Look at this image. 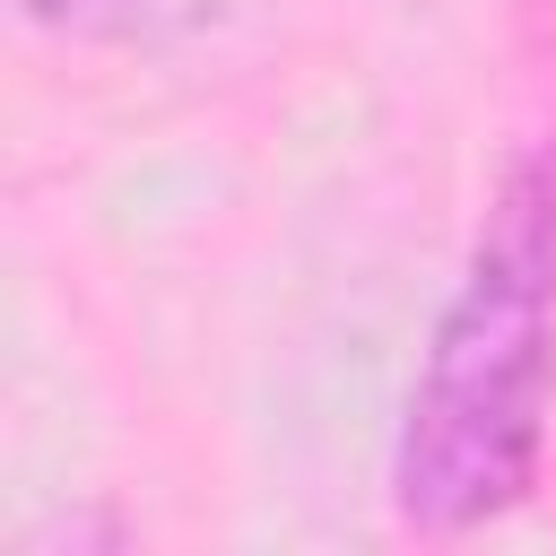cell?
<instances>
[{"label": "cell", "instance_id": "obj_1", "mask_svg": "<svg viewBox=\"0 0 556 556\" xmlns=\"http://www.w3.org/2000/svg\"><path fill=\"white\" fill-rule=\"evenodd\" d=\"M556 426V148H521L426 330L391 434V513L417 539H469L530 504Z\"/></svg>", "mask_w": 556, "mask_h": 556}, {"label": "cell", "instance_id": "obj_2", "mask_svg": "<svg viewBox=\"0 0 556 556\" xmlns=\"http://www.w3.org/2000/svg\"><path fill=\"white\" fill-rule=\"evenodd\" d=\"M17 17L78 43H156L165 26H182V0H17Z\"/></svg>", "mask_w": 556, "mask_h": 556}]
</instances>
